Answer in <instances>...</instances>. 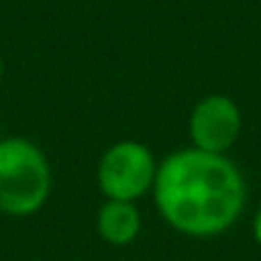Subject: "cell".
I'll return each mask as SVG.
<instances>
[{"instance_id": "1", "label": "cell", "mask_w": 261, "mask_h": 261, "mask_svg": "<svg viewBox=\"0 0 261 261\" xmlns=\"http://www.w3.org/2000/svg\"><path fill=\"white\" fill-rule=\"evenodd\" d=\"M153 199L161 218L179 234L213 239L239 220L245 181L225 153L181 149L158 165Z\"/></svg>"}, {"instance_id": "2", "label": "cell", "mask_w": 261, "mask_h": 261, "mask_svg": "<svg viewBox=\"0 0 261 261\" xmlns=\"http://www.w3.org/2000/svg\"><path fill=\"white\" fill-rule=\"evenodd\" d=\"M50 165L37 144L25 138L0 140V213H37L50 195Z\"/></svg>"}, {"instance_id": "3", "label": "cell", "mask_w": 261, "mask_h": 261, "mask_svg": "<svg viewBox=\"0 0 261 261\" xmlns=\"http://www.w3.org/2000/svg\"><path fill=\"white\" fill-rule=\"evenodd\" d=\"M156 163L144 144L124 140L103 153L96 170L99 188L108 199L135 202L147 190L153 188L156 181Z\"/></svg>"}, {"instance_id": "4", "label": "cell", "mask_w": 261, "mask_h": 261, "mask_svg": "<svg viewBox=\"0 0 261 261\" xmlns=\"http://www.w3.org/2000/svg\"><path fill=\"white\" fill-rule=\"evenodd\" d=\"M241 135V110L227 96L199 101L190 117V138L195 149L225 153Z\"/></svg>"}, {"instance_id": "5", "label": "cell", "mask_w": 261, "mask_h": 261, "mask_svg": "<svg viewBox=\"0 0 261 261\" xmlns=\"http://www.w3.org/2000/svg\"><path fill=\"white\" fill-rule=\"evenodd\" d=\"M142 229V218L135 208L133 202H122V199H108L99 208L96 216V231L108 245L122 248L130 245L138 239Z\"/></svg>"}, {"instance_id": "6", "label": "cell", "mask_w": 261, "mask_h": 261, "mask_svg": "<svg viewBox=\"0 0 261 261\" xmlns=\"http://www.w3.org/2000/svg\"><path fill=\"white\" fill-rule=\"evenodd\" d=\"M252 234H254V241H257V245H259V248H261V208H259V211H257V216H254Z\"/></svg>"}, {"instance_id": "7", "label": "cell", "mask_w": 261, "mask_h": 261, "mask_svg": "<svg viewBox=\"0 0 261 261\" xmlns=\"http://www.w3.org/2000/svg\"><path fill=\"white\" fill-rule=\"evenodd\" d=\"M0 78H3V60H0Z\"/></svg>"}]
</instances>
